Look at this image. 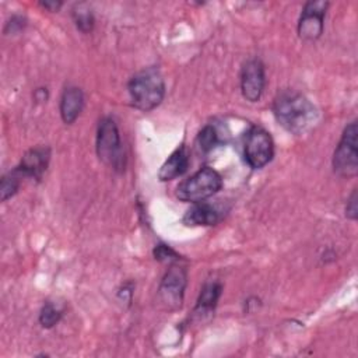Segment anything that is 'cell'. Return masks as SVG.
Segmentation results:
<instances>
[{
  "label": "cell",
  "instance_id": "8fae6325",
  "mask_svg": "<svg viewBox=\"0 0 358 358\" xmlns=\"http://www.w3.org/2000/svg\"><path fill=\"white\" fill-rule=\"evenodd\" d=\"M84 108L83 90L74 85L64 88L60 98V116L66 124H71L77 120Z\"/></svg>",
  "mask_w": 358,
  "mask_h": 358
},
{
  "label": "cell",
  "instance_id": "ffe728a7",
  "mask_svg": "<svg viewBox=\"0 0 358 358\" xmlns=\"http://www.w3.org/2000/svg\"><path fill=\"white\" fill-rule=\"evenodd\" d=\"M27 25V18L22 17V15H13L7 22H6V27H4V34L6 35H10V34H18L20 31H22Z\"/></svg>",
  "mask_w": 358,
  "mask_h": 358
},
{
  "label": "cell",
  "instance_id": "5b68a950",
  "mask_svg": "<svg viewBox=\"0 0 358 358\" xmlns=\"http://www.w3.org/2000/svg\"><path fill=\"white\" fill-rule=\"evenodd\" d=\"M333 171L341 178H354L358 173V124L350 122L333 152Z\"/></svg>",
  "mask_w": 358,
  "mask_h": 358
},
{
  "label": "cell",
  "instance_id": "d6986e66",
  "mask_svg": "<svg viewBox=\"0 0 358 358\" xmlns=\"http://www.w3.org/2000/svg\"><path fill=\"white\" fill-rule=\"evenodd\" d=\"M152 255H154L155 260H158L161 263H168V264H173V263L179 262V259H180V256L169 245H165V243L155 245Z\"/></svg>",
  "mask_w": 358,
  "mask_h": 358
},
{
  "label": "cell",
  "instance_id": "7c38bea8",
  "mask_svg": "<svg viewBox=\"0 0 358 358\" xmlns=\"http://www.w3.org/2000/svg\"><path fill=\"white\" fill-rule=\"evenodd\" d=\"M221 220L220 211L206 201L193 203V206L185 213L182 221L187 227H211Z\"/></svg>",
  "mask_w": 358,
  "mask_h": 358
},
{
  "label": "cell",
  "instance_id": "4fadbf2b",
  "mask_svg": "<svg viewBox=\"0 0 358 358\" xmlns=\"http://www.w3.org/2000/svg\"><path fill=\"white\" fill-rule=\"evenodd\" d=\"M189 162L190 159H189L186 147L185 145L178 147L161 165L158 171V179L161 182H168L178 176H182L187 171Z\"/></svg>",
  "mask_w": 358,
  "mask_h": 358
},
{
  "label": "cell",
  "instance_id": "7402d4cb",
  "mask_svg": "<svg viewBox=\"0 0 358 358\" xmlns=\"http://www.w3.org/2000/svg\"><path fill=\"white\" fill-rule=\"evenodd\" d=\"M39 6L43 7V8H46L48 11L55 13V11H59V10H60V7L63 6V3H62V1H41Z\"/></svg>",
  "mask_w": 358,
  "mask_h": 358
},
{
  "label": "cell",
  "instance_id": "9c48e42d",
  "mask_svg": "<svg viewBox=\"0 0 358 358\" xmlns=\"http://www.w3.org/2000/svg\"><path fill=\"white\" fill-rule=\"evenodd\" d=\"M266 87V69L260 59L252 57L241 70V92L249 102H257Z\"/></svg>",
  "mask_w": 358,
  "mask_h": 358
},
{
  "label": "cell",
  "instance_id": "30bf717a",
  "mask_svg": "<svg viewBox=\"0 0 358 358\" xmlns=\"http://www.w3.org/2000/svg\"><path fill=\"white\" fill-rule=\"evenodd\" d=\"M49 161H50V148L45 145H38L28 150L14 169L21 178L39 180L45 173V171L48 169Z\"/></svg>",
  "mask_w": 358,
  "mask_h": 358
},
{
  "label": "cell",
  "instance_id": "5bb4252c",
  "mask_svg": "<svg viewBox=\"0 0 358 358\" xmlns=\"http://www.w3.org/2000/svg\"><path fill=\"white\" fill-rule=\"evenodd\" d=\"M222 292V285L218 281H210L206 282L200 291V295L197 298L196 306H194V313H210L214 310L217 306V302L221 296Z\"/></svg>",
  "mask_w": 358,
  "mask_h": 358
},
{
  "label": "cell",
  "instance_id": "7a4b0ae2",
  "mask_svg": "<svg viewBox=\"0 0 358 358\" xmlns=\"http://www.w3.org/2000/svg\"><path fill=\"white\" fill-rule=\"evenodd\" d=\"M127 91L131 105L136 109L150 112L162 102L165 96V81L157 67H147L130 78Z\"/></svg>",
  "mask_w": 358,
  "mask_h": 358
},
{
  "label": "cell",
  "instance_id": "9a60e30c",
  "mask_svg": "<svg viewBox=\"0 0 358 358\" xmlns=\"http://www.w3.org/2000/svg\"><path fill=\"white\" fill-rule=\"evenodd\" d=\"M71 15H73L77 29H80L83 34H88L92 31L95 20H94V15H92L90 7L85 3L76 4Z\"/></svg>",
  "mask_w": 358,
  "mask_h": 358
},
{
  "label": "cell",
  "instance_id": "e0dca14e",
  "mask_svg": "<svg viewBox=\"0 0 358 358\" xmlns=\"http://www.w3.org/2000/svg\"><path fill=\"white\" fill-rule=\"evenodd\" d=\"M21 176L17 173L15 169H13L11 172L6 173L3 178H1V182H0V197H1V201H7L8 199H11L20 189V185H21Z\"/></svg>",
  "mask_w": 358,
  "mask_h": 358
},
{
  "label": "cell",
  "instance_id": "8992f818",
  "mask_svg": "<svg viewBox=\"0 0 358 358\" xmlns=\"http://www.w3.org/2000/svg\"><path fill=\"white\" fill-rule=\"evenodd\" d=\"M243 155L252 169L266 166L274 157V141L270 133L260 126H252L245 134Z\"/></svg>",
  "mask_w": 358,
  "mask_h": 358
},
{
  "label": "cell",
  "instance_id": "3957f363",
  "mask_svg": "<svg viewBox=\"0 0 358 358\" xmlns=\"http://www.w3.org/2000/svg\"><path fill=\"white\" fill-rule=\"evenodd\" d=\"M221 187V175L211 166H203L178 185L176 197L186 203H200L218 193Z\"/></svg>",
  "mask_w": 358,
  "mask_h": 358
},
{
  "label": "cell",
  "instance_id": "6da1fadb",
  "mask_svg": "<svg viewBox=\"0 0 358 358\" xmlns=\"http://www.w3.org/2000/svg\"><path fill=\"white\" fill-rule=\"evenodd\" d=\"M273 113L278 124L292 134L308 131L317 120L315 105L295 90H282L275 95Z\"/></svg>",
  "mask_w": 358,
  "mask_h": 358
},
{
  "label": "cell",
  "instance_id": "ac0fdd59",
  "mask_svg": "<svg viewBox=\"0 0 358 358\" xmlns=\"http://www.w3.org/2000/svg\"><path fill=\"white\" fill-rule=\"evenodd\" d=\"M62 310L52 302H45L42 309H41V313H39V323L42 327L45 329H50L53 327L55 324L59 323V320L62 319Z\"/></svg>",
  "mask_w": 358,
  "mask_h": 358
},
{
  "label": "cell",
  "instance_id": "277c9868",
  "mask_svg": "<svg viewBox=\"0 0 358 358\" xmlns=\"http://www.w3.org/2000/svg\"><path fill=\"white\" fill-rule=\"evenodd\" d=\"M96 155L108 166L115 171L124 169L126 157L122 147L120 133L116 122L110 116H105L99 120L96 129Z\"/></svg>",
  "mask_w": 358,
  "mask_h": 358
},
{
  "label": "cell",
  "instance_id": "52a82bcc",
  "mask_svg": "<svg viewBox=\"0 0 358 358\" xmlns=\"http://www.w3.org/2000/svg\"><path fill=\"white\" fill-rule=\"evenodd\" d=\"M329 6L330 3L324 0H310L305 3L296 27L298 35L302 41L313 42L322 36Z\"/></svg>",
  "mask_w": 358,
  "mask_h": 358
},
{
  "label": "cell",
  "instance_id": "2e32d148",
  "mask_svg": "<svg viewBox=\"0 0 358 358\" xmlns=\"http://www.w3.org/2000/svg\"><path fill=\"white\" fill-rule=\"evenodd\" d=\"M196 143H197V147L201 152H210L218 143H220V138H218V133L215 130V127L213 124H206L197 134V138H196Z\"/></svg>",
  "mask_w": 358,
  "mask_h": 358
},
{
  "label": "cell",
  "instance_id": "ba28073f",
  "mask_svg": "<svg viewBox=\"0 0 358 358\" xmlns=\"http://www.w3.org/2000/svg\"><path fill=\"white\" fill-rule=\"evenodd\" d=\"M187 284V271L179 264H171L165 275L162 277L158 288V296L169 309H178L182 306L183 295Z\"/></svg>",
  "mask_w": 358,
  "mask_h": 358
},
{
  "label": "cell",
  "instance_id": "44dd1931",
  "mask_svg": "<svg viewBox=\"0 0 358 358\" xmlns=\"http://www.w3.org/2000/svg\"><path fill=\"white\" fill-rule=\"evenodd\" d=\"M358 200V196H357V189H354L351 192V194L348 196L347 199V203H345V217L355 221L357 217H358V207H357V201Z\"/></svg>",
  "mask_w": 358,
  "mask_h": 358
},
{
  "label": "cell",
  "instance_id": "603a6c76",
  "mask_svg": "<svg viewBox=\"0 0 358 358\" xmlns=\"http://www.w3.org/2000/svg\"><path fill=\"white\" fill-rule=\"evenodd\" d=\"M34 96H35V99L39 101V102H43V101L46 102L49 94H48V90H46V88H36Z\"/></svg>",
  "mask_w": 358,
  "mask_h": 358
}]
</instances>
